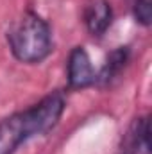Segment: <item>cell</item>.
<instances>
[{
	"label": "cell",
	"instance_id": "6da1fadb",
	"mask_svg": "<svg viewBox=\"0 0 152 154\" xmlns=\"http://www.w3.org/2000/svg\"><path fill=\"white\" fill-rule=\"evenodd\" d=\"M65 111V97L56 91L38 104L18 111L0 122V154H13L29 138L48 133Z\"/></svg>",
	"mask_w": 152,
	"mask_h": 154
},
{
	"label": "cell",
	"instance_id": "7a4b0ae2",
	"mask_svg": "<svg viewBox=\"0 0 152 154\" xmlns=\"http://www.w3.org/2000/svg\"><path fill=\"white\" fill-rule=\"evenodd\" d=\"M7 41L13 56L25 65H36L52 52V32L48 23L36 13L29 11L7 31Z\"/></svg>",
	"mask_w": 152,
	"mask_h": 154
},
{
	"label": "cell",
	"instance_id": "3957f363",
	"mask_svg": "<svg viewBox=\"0 0 152 154\" xmlns=\"http://www.w3.org/2000/svg\"><path fill=\"white\" fill-rule=\"evenodd\" d=\"M95 70L84 47H75L68 56V84L74 90H82L95 84Z\"/></svg>",
	"mask_w": 152,
	"mask_h": 154
},
{
	"label": "cell",
	"instance_id": "277c9868",
	"mask_svg": "<svg viewBox=\"0 0 152 154\" xmlns=\"http://www.w3.org/2000/svg\"><path fill=\"white\" fill-rule=\"evenodd\" d=\"M150 152V122L149 116L136 118L122 138L120 154H149Z\"/></svg>",
	"mask_w": 152,
	"mask_h": 154
},
{
	"label": "cell",
	"instance_id": "5b68a950",
	"mask_svg": "<svg viewBox=\"0 0 152 154\" xmlns=\"http://www.w3.org/2000/svg\"><path fill=\"white\" fill-rule=\"evenodd\" d=\"M113 22V9L108 0H93L84 9V25L91 36H102Z\"/></svg>",
	"mask_w": 152,
	"mask_h": 154
},
{
	"label": "cell",
	"instance_id": "8992f818",
	"mask_svg": "<svg viewBox=\"0 0 152 154\" xmlns=\"http://www.w3.org/2000/svg\"><path fill=\"white\" fill-rule=\"evenodd\" d=\"M129 56H131V50L129 47H118L114 48L113 52L106 57L99 75L95 77V82L99 84H109L116 75H120V72L125 68V65L129 63Z\"/></svg>",
	"mask_w": 152,
	"mask_h": 154
},
{
	"label": "cell",
	"instance_id": "52a82bcc",
	"mask_svg": "<svg viewBox=\"0 0 152 154\" xmlns=\"http://www.w3.org/2000/svg\"><path fill=\"white\" fill-rule=\"evenodd\" d=\"M132 13L138 23L143 27H149L152 22V0H134Z\"/></svg>",
	"mask_w": 152,
	"mask_h": 154
}]
</instances>
